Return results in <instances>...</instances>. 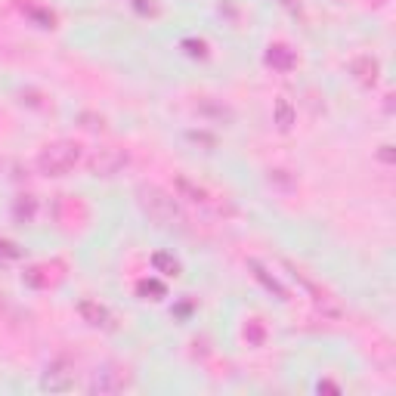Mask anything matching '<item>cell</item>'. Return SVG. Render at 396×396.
Instances as JSON below:
<instances>
[{
	"label": "cell",
	"mask_w": 396,
	"mask_h": 396,
	"mask_svg": "<svg viewBox=\"0 0 396 396\" xmlns=\"http://www.w3.org/2000/svg\"><path fill=\"white\" fill-rule=\"evenodd\" d=\"M248 270H251V276H254L257 282H261L270 294H276L279 300H291V298H288V288H285L282 282H279V279L272 276V272L266 270V266H263L261 261H257V257H251V261H248Z\"/></svg>",
	"instance_id": "9"
},
{
	"label": "cell",
	"mask_w": 396,
	"mask_h": 396,
	"mask_svg": "<svg viewBox=\"0 0 396 396\" xmlns=\"http://www.w3.org/2000/svg\"><path fill=\"white\" fill-rule=\"evenodd\" d=\"M198 115L214 118V121H226V124H233V121H235V112L229 109V105H223V103H214V99H201V103H198Z\"/></svg>",
	"instance_id": "13"
},
{
	"label": "cell",
	"mask_w": 396,
	"mask_h": 396,
	"mask_svg": "<svg viewBox=\"0 0 396 396\" xmlns=\"http://www.w3.org/2000/svg\"><path fill=\"white\" fill-rule=\"evenodd\" d=\"M244 337H248L251 347H261V344H263V322L261 319H251L248 325H244Z\"/></svg>",
	"instance_id": "17"
},
{
	"label": "cell",
	"mask_w": 396,
	"mask_h": 396,
	"mask_svg": "<svg viewBox=\"0 0 396 396\" xmlns=\"http://www.w3.org/2000/svg\"><path fill=\"white\" fill-rule=\"evenodd\" d=\"M378 158H381V161H384V164H393V146H381Z\"/></svg>",
	"instance_id": "25"
},
{
	"label": "cell",
	"mask_w": 396,
	"mask_h": 396,
	"mask_svg": "<svg viewBox=\"0 0 396 396\" xmlns=\"http://www.w3.org/2000/svg\"><path fill=\"white\" fill-rule=\"evenodd\" d=\"M152 266H155V272H161V276H179V270H183V266H179V261L174 254H168V251H155L152 254Z\"/></svg>",
	"instance_id": "14"
},
{
	"label": "cell",
	"mask_w": 396,
	"mask_h": 396,
	"mask_svg": "<svg viewBox=\"0 0 396 396\" xmlns=\"http://www.w3.org/2000/svg\"><path fill=\"white\" fill-rule=\"evenodd\" d=\"M136 201H140L142 214H146L155 226L177 229V233H186V229H189V220H186V214L179 211V205L164 189H158V186L142 183L140 189H136Z\"/></svg>",
	"instance_id": "1"
},
{
	"label": "cell",
	"mask_w": 396,
	"mask_h": 396,
	"mask_svg": "<svg viewBox=\"0 0 396 396\" xmlns=\"http://www.w3.org/2000/svg\"><path fill=\"white\" fill-rule=\"evenodd\" d=\"M78 313H81V319L87 322V325H93V328H103V331H112L115 328L112 313L103 304H99V300H93V298H84L81 304H78Z\"/></svg>",
	"instance_id": "7"
},
{
	"label": "cell",
	"mask_w": 396,
	"mask_h": 396,
	"mask_svg": "<svg viewBox=\"0 0 396 396\" xmlns=\"http://www.w3.org/2000/svg\"><path fill=\"white\" fill-rule=\"evenodd\" d=\"M174 192L179 198H186L189 205H196L201 207V211H207V214H233V205H226L220 196H214L207 186H201L196 183L192 177H186V174H177L174 177Z\"/></svg>",
	"instance_id": "3"
},
{
	"label": "cell",
	"mask_w": 396,
	"mask_h": 396,
	"mask_svg": "<svg viewBox=\"0 0 396 396\" xmlns=\"http://www.w3.org/2000/svg\"><path fill=\"white\" fill-rule=\"evenodd\" d=\"M294 118H298V112H294V105H291V99L288 96H279L276 103H272V121H276V127L282 133H288L294 127Z\"/></svg>",
	"instance_id": "11"
},
{
	"label": "cell",
	"mask_w": 396,
	"mask_h": 396,
	"mask_svg": "<svg viewBox=\"0 0 396 396\" xmlns=\"http://www.w3.org/2000/svg\"><path fill=\"white\" fill-rule=\"evenodd\" d=\"M350 75L356 78L362 87H374L378 84V75H381V62L372 59V56H356L350 62Z\"/></svg>",
	"instance_id": "10"
},
{
	"label": "cell",
	"mask_w": 396,
	"mask_h": 396,
	"mask_svg": "<svg viewBox=\"0 0 396 396\" xmlns=\"http://www.w3.org/2000/svg\"><path fill=\"white\" fill-rule=\"evenodd\" d=\"M282 266H285L288 272H291L294 282L304 288V294H307L309 300H313V307L319 309V313L325 316V319H341V316H344V307H341V300H337L335 294L325 291V288H319V285L313 282V279H307V276H304V270H298V266H294L291 261H282Z\"/></svg>",
	"instance_id": "4"
},
{
	"label": "cell",
	"mask_w": 396,
	"mask_h": 396,
	"mask_svg": "<svg viewBox=\"0 0 396 396\" xmlns=\"http://www.w3.org/2000/svg\"><path fill=\"white\" fill-rule=\"evenodd\" d=\"M189 140H192V142H201V146H207V149H214V146H217V140H214V136L198 133V131H189Z\"/></svg>",
	"instance_id": "21"
},
{
	"label": "cell",
	"mask_w": 396,
	"mask_h": 396,
	"mask_svg": "<svg viewBox=\"0 0 396 396\" xmlns=\"http://www.w3.org/2000/svg\"><path fill=\"white\" fill-rule=\"evenodd\" d=\"M133 6L142 13V16H155V13H158V6L152 3V0H133Z\"/></svg>",
	"instance_id": "22"
},
{
	"label": "cell",
	"mask_w": 396,
	"mask_h": 396,
	"mask_svg": "<svg viewBox=\"0 0 396 396\" xmlns=\"http://www.w3.org/2000/svg\"><path fill=\"white\" fill-rule=\"evenodd\" d=\"M78 121H81L87 131H103V127H105V121L96 118V115H90V112H81V115H78Z\"/></svg>",
	"instance_id": "19"
},
{
	"label": "cell",
	"mask_w": 396,
	"mask_h": 396,
	"mask_svg": "<svg viewBox=\"0 0 396 396\" xmlns=\"http://www.w3.org/2000/svg\"><path fill=\"white\" fill-rule=\"evenodd\" d=\"M266 66L276 71H291L294 68V50L285 44H272L266 50Z\"/></svg>",
	"instance_id": "12"
},
{
	"label": "cell",
	"mask_w": 396,
	"mask_h": 396,
	"mask_svg": "<svg viewBox=\"0 0 396 396\" xmlns=\"http://www.w3.org/2000/svg\"><path fill=\"white\" fill-rule=\"evenodd\" d=\"M44 272H47L44 266H31V270H28L22 279H25V282L31 285V288H47V285H50V276H44Z\"/></svg>",
	"instance_id": "18"
},
{
	"label": "cell",
	"mask_w": 396,
	"mask_h": 396,
	"mask_svg": "<svg viewBox=\"0 0 396 396\" xmlns=\"http://www.w3.org/2000/svg\"><path fill=\"white\" fill-rule=\"evenodd\" d=\"M124 387H127V374L118 369H103V372L93 374V381H90L93 393H118V390H124Z\"/></svg>",
	"instance_id": "8"
},
{
	"label": "cell",
	"mask_w": 396,
	"mask_h": 396,
	"mask_svg": "<svg viewBox=\"0 0 396 396\" xmlns=\"http://www.w3.org/2000/svg\"><path fill=\"white\" fill-rule=\"evenodd\" d=\"M13 214H16V220H22V223H34V217H38V198L19 196L16 205H13Z\"/></svg>",
	"instance_id": "16"
},
{
	"label": "cell",
	"mask_w": 396,
	"mask_h": 396,
	"mask_svg": "<svg viewBox=\"0 0 396 396\" xmlns=\"http://www.w3.org/2000/svg\"><path fill=\"white\" fill-rule=\"evenodd\" d=\"M140 291H152V294H158V298H164V288L158 285V282H142Z\"/></svg>",
	"instance_id": "24"
},
{
	"label": "cell",
	"mask_w": 396,
	"mask_h": 396,
	"mask_svg": "<svg viewBox=\"0 0 396 396\" xmlns=\"http://www.w3.org/2000/svg\"><path fill=\"white\" fill-rule=\"evenodd\" d=\"M0 257H6V261H19V257H22V251H19V244L0 239Z\"/></svg>",
	"instance_id": "20"
},
{
	"label": "cell",
	"mask_w": 396,
	"mask_h": 396,
	"mask_svg": "<svg viewBox=\"0 0 396 396\" xmlns=\"http://www.w3.org/2000/svg\"><path fill=\"white\" fill-rule=\"evenodd\" d=\"M183 47L189 50L192 56H207V53H205V44H201V41H198V44H196V41H183Z\"/></svg>",
	"instance_id": "23"
},
{
	"label": "cell",
	"mask_w": 396,
	"mask_h": 396,
	"mask_svg": "<svg viewBox=\"0 0 396 396\" xmlns=\"http://www.w3.org/2000/svg\"><path fill=\"white\" fill-rule=\"evenodd\" d=\"M131 164V155L118 146H105V149H96L90 158H87V170L93 177H115Z\"/></svg>",
	"instance_id": "5"
},
{
	"label": "cell",
	"mask_w": 396,
	"mask_h": 396,
	"mask_svg": "<svg viewBox=\"0 0 396 396\" xmlns=\"http://www.w3.org/2000/svg\"><path fill=\"white\" fill-rule=\"evenodd\" d=\"M81 164V146L71 140H59L50 142V146L41 149L38 155V170L44 177H66L68 170H75Z\"/></svg>",
	"instance_id": "2"
},
{
	"label": "cell",
	"mask_w": 396,
	"mask_h": 396,
	"mask_svg": "<svg viewBox=\"0 0 396 396\" xmlns=\"http://www.w3.org/2000/svg\"><path fill=\"white\" fill-rule=\"evenodd\" d=\"M71 384H75V372H71V365L66 359L50 362L44 378H41V387H44V390H71Z\"/></svg>",
	"instance_id": "6"
},
{
	"label": "cell",
	"mask_w": 396,
	"mask_h": 396,
	"mask_svg": "<svg viewBox=\"0 0 396 396\" xmlns=\"http://www.w3.org/2000/svg\"><path fill=\"white\" fill-rule=\"evenodd\" d=\"M19 6H22V13L28 19H31L34 25H41V28H53L56 25V16L50 10H44V6H34V3H25V0H19Z\"/></svg>",
	"instance_id": "15"
}]
</instances>
